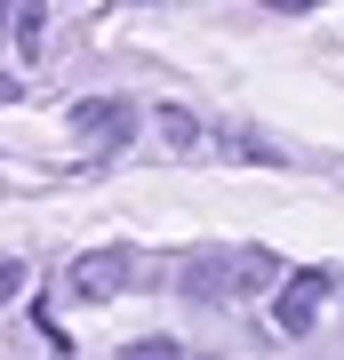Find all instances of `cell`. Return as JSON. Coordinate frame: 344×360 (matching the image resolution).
<instances>
[{
	"label": "cell",
	"mask_w": 344,
	"mask_h": 360,
	"mask_svg": "<svg viewBox=\"0 0 344 360\" xmlns=\"http://www.w3.org/2000/svg\"><path fill=\"white\" fill-rule=\"evenodd\" d=\"M72 129L89 136V144H113V153H120V144L136 136V104H128V96H89L72 112Z\"/></svg>",
	"instance_id": "1"
},
{
	"label": "cell",
	"mask_w": 344,
	"mask_h": 360,
	"mask_svg": "<svg viewBox=\"0 0 344 360\" xmlns=\"http://www.w3.org/2000/svg\"><path fill=\"white\" fill-rule=\"evenodd\" d=\"M320 296H329V272H305V281L281 288V312H272V321H281L288 336H305V328L320 321Z\"/></svg>",
	"instance_id": "2"
},
{
	"label": "cell",
	"mask_w": 344,
	"mask_h": 360,
	"mask_svg": "<svg viewBox=\"0 0 344 360\" xmlns=\"http://www.w3.org/2000/svg\"><path fill=\"white\" fill-rule=\"evenodd\" d=\"M72 288H80V296H113V288H128V257H120V248L80 257V264H72Z\"/></svg>",
	"instance_id": "3"
},
{
	"label": "cell",
	"mask_w": 344,
	"mask_h": 360,
	"mask_svg": "<svg viewBox=\"0 0 344 360\" xmlns=\"http://www.w3.org/2000/svg\"><path fill=\"white\" fill-rule=\"evenodd\" d=\"M160 129H168V144H200V129H192V112H160Z\"/></svg>",
	"instance_id": "4"
},
{
	"label": "cell",
	"mask_w": 344,
	"mask_h": 360,
	"mask_svg": "<svg viewBox=\"0 0 344 360\" xmlns=\"http://www.w3.org/2000/svg\"><path fill=\"white\" fill-rule=\"evenodd\" d=\"M16 281H25V264H0V304L16 296Z\"/></svg>",
	"instance_id": "5"
},
{
	"label": "cell",
	"mask_w": 344,
	"mask_h": 360,
	"mask_svg": "<svg viewBox=\"0 0 344 360\" xmlns=\"http://www.w3.org/2000/svg\"><path fill=\"white\" fill-rule=\"evenodd\" d=\"M272 8H312V0H272Z\"/></svg>",
	"instance_id": "6"
}]
</instances>
